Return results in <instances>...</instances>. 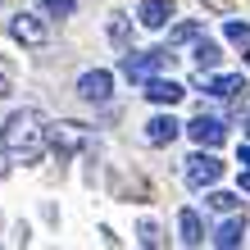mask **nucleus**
Listing matches in <instances>:
<instances>
[{"label":"nucleus","mask_w":250,"mask_h":250,"mask_svg":"<svg viewBox=\"0 0 250 250\" xmlns=\"http://www.w3.org/2000/svg\"><path fill=\"white\" fill-rule=\"evenodd\" d=\"M182 241L187 246H200L205 241V228H200V214L196 209H182Z\"/></svg>","instance_id":"13"},{"label":"nucleus","mask_w":250,"mask_h":250,"mask_svg":"<svg viewBox=\"0 0 250 250\" xmlns=\"http://www.w3.org/2000/svg\"><path fill=\"white\" fill-rule=\"evenodd\" d=\"M5 173H9V155L0 150V178H5Z\"/></svg>","instance_id":"21"},{"label":"nucleus","mask_w":250,"mask_h":250,"mask_svg":"<svg viewBox=\"0 0 250 250\" xmlns=\"http://www.w3.org/2000/svg\"><path fill=\"white\" fill-rule=\"evenodd\" d=\"M196 82L205 86V96H218V100H241L246 96V78H241V73H228V78H209V82H205V68H200Z\"/></svg>","instance_id":"5"},{"label":"nucleus","mask_w":250,"mask_h":250,"mask_svg":"<svg viewBox=\"0 0 250 250\" xmlns=\"http://www.w3.org/2000/svg\"><path fill=\"white\" fill-rule=\"evenodd\" d=\"M41 9H46L50 19H68V14L78 9V5H73V0H46V5H41Z\"/></svg>","instance_id":"18"},{"label":"nucleus","mask_w":250,"mask_h":250,"mask_svg":"<svg viewBox=\"0 0 250 250\" xmlns=\"http://www.w3.org/2000/svg\"><path fill=\"white\" fill-rule=\"evenodd\" d=\"M5 146L23 159V164L41 159V150H46V127H41V119H37L32 109L9 114V123H5Z\"/></svg>","instance_id":"1"},{"label":"nucleus","mask_w":250,"mask_h":250,"mask_svg":"<svg viewBox=\"0 0 250 250\" xmlns=\"http://www.w3.org/2000/svg\"><path fill=\"white\" fill-rule=\"evenodd\" d=\"M223 37L232 41V46L250 50V23H237V19H228V23H223Z\"/></svg>","instance_id":"15"},{"label":"nucleus","mask_w":250,"mask_h":250,"mask_svg":"<svg viewBox=\"0 0 250 250\" xmlns=\"http://www.w3.org/2000/svg\"><path fill=\"white\" fill-rule=\"evenodd\" d=\"M146 96H150L155 105H178V100L187 96V86L173 82V78H146Z\"/></svg>","instance_id":"8"},{"label":"nucleus","mask_w":250,"mask_h":250,"mask_svg":"<svg viewBox=\"0 0 250 250\" xmlns=\"http://www.w3.org/2000/svg\"><path fill=\"white\" fill-rule=\"evenodd\" d=\"M109 73L105 68H91V73H82V82H78V96L82 100H96V105H100V100H109Z\"/></svg>","instance_id":"9"},{"label":"nucleus","mask_w":250,"mask_h":250,"mask_svg":"<svg viewBox=\"0 0 250 250\" xmlns=\"http://www.w3.org/2000/svg\"><path fill=\"white\" fill-rule=\"evenodd\" d=\"M178 132H182V123L173 119V114H155V119L146 123V141H150V146H168Z\"/></svg>","instance_id":"10"},{"label":"nucleus","mask_w":250,"mask_h":250,"mask_svg":"<svg viewBox=\"0 0 250 250\" xmlns=\"http://www.w3.org/2000/svg\"><path fill=\"white\" fill-rule=\"evenodd\" d=\"M109 37H114V41H123V37H127V23H123V19H114V23H109Z\"/></svg>","instance_id":"20"},{"label":"nucleus","mask_w":250,"mask_h":250,"mask_svg":"<svg viewBox=\"0 0 250 250\" xmlns=\"http://www.w3.org/2000/svg\"><path fill=\"white\" fill-rule=\"evenodd\" d=\"M241 237H246V223H241V218H228V223L214 232V246L232 250V246H241Z\"/></svg>","instance_id":"12"},{"label":"nucleus","mask_w":250,"mask_h":250,"mask_svg":"<svg viewBox=\"0 0 250 250\" xmlns=\"http://www.w3.org/2000/svg\"><path fill=\"white\" fill-rule=\"evenodd\" d=\"M241 164H246V168H250V146H241Z\"/></svg>","instance_id":"23"},{"label":"nucleus","mask_w":250,"mask_h":250,"mask_svg":"<svg viewBox=\"0 0 250 250\" xmlns=\"http://www.w3.org/2000/svg\"><path fill=\"white\" fill-rule=\"evenodd\" d=\"M141 246H159V232H155V223H141Z\"/></svg>","instance_id":"19"},{"label":"nucleus","mask_w":250,"mask_h":250,"mask_svg":"<svg viewBox=\"0 0 250 250\" xmlns=\"http://www.w3.org/2000/svg\"><path fill=\"white\" fill-rule=\"evenodd\" d=\"M137 19H141V27H164L173 19V5H168V0H141Z\"/></svg>","instance_id":"11"},{"label":"nucleus","mask_w":250,"mask_h":250,"mask_svg":"<svg viewBox=\"0 0 250 250\" xmlns=\"http://www.w3.org/2000/svg\"><path fill=\"white\" fill-rule=\"evenodd\" d=\"M218 60H223V50H218L214 41H205V37H200V41H196V64H200V68H214Z\"/></svg>","instance_id":"16"},{"label":"nucleus","mask_w":250,"mask_h":250,"mask_svg":"<svg viewBox=\"0 0 250 250\" xmlns=\"http://www.w3.org/2000/svg\"><path fill=\"white\" fill-rule=\"evenodd\" d=\"M9 32L19 37L23 46H46V27H41V19H37V14H14Z\"/></svg>","instance_id":"7"},{"label":"nucleus","mask_w":250,"mask_h":250,"mask_svg":"<svg viewBox=\"0 0 250 250\" xmlns=\"http://www.w3.org/2000/svg\"><path fill=\"white\" fill-rule=\"evenodd\" d=\"M205 205H209V209H218V214H232V209H237V196H232V191H214V196L209 200H205Z\"/></svg>","instance_id":"17"},{"label":"nucleus","mask_w":250,"mask_h":250,"mask_svg":"<svg viewBox=\"0 0 250 250\" xmlns=\"http://www.w3.org/2000/svg\"><path fill=\"white\" fill-rule=\"evenodd\" d=\"M241 191H250V168H246V173H241Z\"/></svg>","instance_id":"24"},{"label":"nucleus","mask_w":250,"mask_h":250,"mask_svg":"<svg viewBox=\"0 0 250 250\" xmlns=\"http://www.w3.org/2000/svg\"><path fill=\"white\" fill-rule=\"evenodd\" d=\"M218 178H223V164L214 155H191L187 159V182L191 187H214Z\"/></svg>","instance_id":"4"},{"label":"nucleus","mask_w":250,"mask_h":250,"mask_svg":"<svg viewBox=\"0 0 250 250\" xmlns=\"http://www.w3.org/2000/svg\"><path fill=\"white\" fill-rule=\"evenodd\" d=\"M187 41H200V23H196V19H187V23H178V27L168 32V50H173V46H187Z\"/></svg>","instance_id":"14"},{"label":"nucleus","mask_w":250,"mask_h":250,"mask_svg":"<svg viewBox=\"0 0 250 250\" xmlns=\"http://www.w3.org/2000/svg\"><path fill=\"white\" fill-rule=\"evenodd\" d=\"M246 132H250V119H246Z\"/></svg>","instance_id":"25"},{"label":"nucleus","mask_w":250,"mask_h":250,"mask_svg":"<svg viewBox=\"0 0 250 250\" xmlns=\"http://www.w3.org/2000/svg\"><path fill=\"white\" fill-rule=\"evenodd\" d=\"M82 146H91V137H86L82 123H55V132H50V150L60 155V159H68L73 150H82Z\"/></svg>","instance_id":"3"},{"label":"nucleus","mask_w":250,"mask_h":250,"mask_svg":"<svg viewBox=\"0 0 250 250\" xmlns=\"http://www.w3.org/2000/svg\"><path fill=\"white\" fill-rule=\"evenodd\" d=\"M0 96H9V78H5V73H0Z\"/></svg>","instance_id":"22"},{"label":"nucleus","mask_w":250,"mask_h":250,"mask_svg":"<svg viewBox=\"0 0 250 250\" xmlns=\"http://www.w3.org/2000/svg\"><path fill=\"white\" fill-rule=\"evenodd\" d=\"M173 64V55L168 50H137V55H123V78L127 82H146V78H155L159 68H168Z\"/></svg>","instance_id":"2"},{"label":"nucleus","mask_w":250,"mask_h":250,"mask_svg":"<svg viewBox=\"0 0 250 250\" xmlns=\"http://www.w3.org/2000/svg\"><path fill=\"white\" fill-rule=\"evenodd\" d=\"M187 137L196 141V146H223L228 127L218 123V119H205V114H200V119H191V123H187Z\"/></svg>","instance_id":"6"}]
</instances>
